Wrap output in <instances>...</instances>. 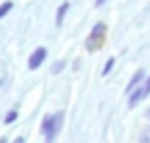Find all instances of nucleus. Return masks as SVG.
Listing matches in <instances>:
<instances>
[{"label": "nucleus", "instance_id": "nucleus-1", "mask_svg": "<svg viewBox=\"0 0 150 143\" xmlns=\"http://www.w3.org/2000/svg\"><path fill=\"white\" fill-rule=\"evenodd\" d=\"M62 121H64V112H56V114H52V116H45V119H43L41 131H43V135H45L47 143H52V141H54V137L58 135V131H60V127H62Z\"/></svg>", "mask_w": 150, "mask_h": 143}, {"label": "nucleus", "instance_id": "nucleus-2", "mask_svg": "<svg viewBox=\"0 0 150 143\" xmlns=\"http://www.w3.org/2000/svg\"><path fill=\"white\" fill-rule=\"evenodd\" d=\"M103 43H105V25L99 23V25H95L93 33L86 39V49L88 51H97V49H101Z\"/></svg>", "mask_w": 150, "mask_h": 143}, {"label": "nucleus", "instance_id": "nucleus-3", "mask_svg": "<svg viewBox=\"0 0 150 143\" xmlns=\"http://www.w3.org/2000/svg\"><path fill=\"white\" fill-rule=\"evenodd\" d=\"M45 55H47V49H45V47H37V49L31 53V57H29V70H37V68L43 63Z\"/></svg>", "mask_w": 150, "mask_h": 143}, {"label": "nucleus", "instance_id": "nucleus-4", "mask_svg": "<svg viewBox=\"0 0 150 143\" xmlns=\"http://www.w3.org/2000/svg\"><path fill=\"white\" fill-rule=\"evenodd\" d=\"M148 94H150V78L146 80V84H144L140 90H136V92L132 94V98H129V102H127V104H129V108H134V106H136L144 96H148Z\"/></svg>", "mask_w": 150, "mask_h": 143}, {"label": "nucleus", "instance_id": "nucleus-5", "mask_svg": "<svg viewBox=\"0 0 150 143\" xmlns=\"http://www.w3.org/2000/svg\"><path fill=\"white\" fill-rule=\"evenodd\" d=\"M142 78H144V72H142V70H138V72H136V76H134V78L129 80V84H127V92H129V90H134V88L140 84V80H142Z\"/></svg>", "mask_w": 150, "mask_h": 143}, {"label": "nucleus", "instance_id": "nucleus-6", "mask_svg": "<svg viewBox=\"0 0 150 143\" xmlns=\"http://www.w3.org/2000/svg\"><path fill=\"white\" fill-rule=\"evenodd\" d=\"M66 10H68V2H64V4H62V6L58 8V15H56V25H58V27L62 25V19H64Z\"/></svg>", "mask_w": 150, "mask_h": 143}, {"label": "nucleus", "instance_id": "nucleus-7", "mask_svg": "<svg viewBox=\"0 0 150 143\" xmlns=\"http://www.w3.org/2000/svg\"><path fill=\"white\" fill-rule=\"evenodd\" d=\"M11 8H13V2H4L2 6H0V19H2V17H4V15H6Z\"/></svg>", "mask_w": 150, "mask_h": 143}, {"label": "nucleus", "instance_id": "nucleus-8", "mask_svg": "<svg viewBox=\"0 0 150 143\" xmlns=\"http://www.w3.org/2000/svg\"><path fill=\"white\" fill-rule=\"evenodd\" d=\"M140 143H150V127L140 135Z\"/></svg>", "mask_w": 150, "mask_h": 143}, {"label": "nucleus", "instance_id": "nucleus-9", "mask_svg": "<svg viewBox=\"0 0 150 143\" xmlns=\"http://www.w3.org/2000/svg\"><path fill=\"white\" fill-rule=\"evenodd\" d=\"M113 63H115V59H113V57H111V59H107V63H105V70H103V74H105V76H107V74L111 72V68H113Z\"/></svg>", "mask_w": 150, "mask_h": 143}, {"label": "nucleus", "instance_id": "nucleus-10", "mask_svg": "<svg viewBox=\"0 0 150 143\" xmlns=\"http://www.w3.org/2000/svg\"><path fill=\"white\" fill-rule=\"evenodd\" d=\"M15 119H17V110H11V112L4 116V123H13Z\"/></svg>", "mask_w": 150, "mask_h": 143}, {"label": "nucleus", "instance_id": "nucleus-11", "mask_svg": "<svg viewBox=\"0 0 150 143\" xmlns=\"http://www.w3.org/2000/svg\"><path fill=\"white\" fill-rule=\"evenodd\" d=\"M62 68H64V63H62V61H56V66L52 68V72H54V74H58V72H60Z\"/></svg>", "mask_w": 150, "mask_h": 143}, {"label": "nucleus", "instance_id": "nucleus-12", "mask_svg": "<svg viewBox=\"0 0 150 143\" xmlns=\"http://www.w3.org/2000/svg\"><path fill=\"white\" fill-rule=\"evenodd\" d=\"M15 143H25V141H23V137H17V139H15Z\"/></svg>", "mask_w": 150, "mask_h": 143}, {"label": "nucleus", "instance_id": "nucleus-13", "mask_svg": "<svg viewBox=\"0 0 150 143\" xmlns=\"http://www.w3.org/2000/svg\"><path fill=\"white\" fill-rule=\"evenodd\" d=\"M103 2H105V0H97V6H101Z\"/></svg>", "mask_w": 150, "mask_h": 143}, {"label": "nucleus", "instance_id": "nucleus-14", "mask_svg": "<svg viewBox=\"0 0 150 143\" xmlns=\"http://www.w3.org/2000/svg\"><path fill=\"white\" fill-rule=\"evenodd\" d=\"M0 143H6V139H4V137H2V139H0Z\"/></svg>", "mask_w": 150, "mask_h": 143}, {"label": "nucleus", "instance_id": "nucleus-15", "mask_svg": "<svg viewBox=\"0 0 150 143\" xmlns=\"http://www.w3.org/2000/svg\"><path fill=\"white\" fill-rule=\"evenodd\" d=\"M146 116H148V119H150V108H148V112H146Z\"/></svg>", "mask_w": 150, "mask_h": 143}, {"label": "nucleus", "instance_id": "nucleus-16", "mask_svg": "<svg viewBox=\"0 0 150 143\" xmlns=\"http://www.w3.org/2000/svg\"><path fill=\"white\" fill-rule=\"evenodd\" d=\"M0 84H2V82H0Z\"/></svg>", "mask_w": 150, "mask_h": 143}]
</instances>
